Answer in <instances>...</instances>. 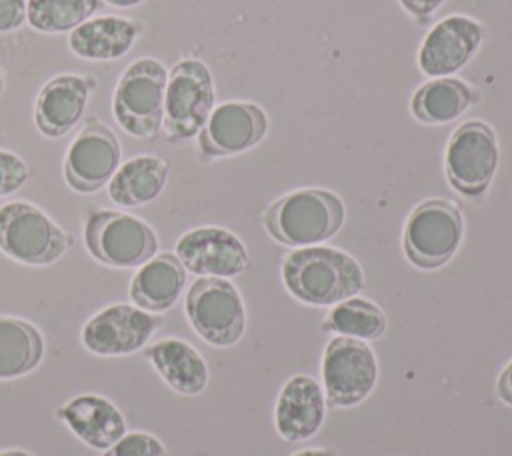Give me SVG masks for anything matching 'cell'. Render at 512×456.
Returning a JSON list of instances; mask_svg holds the SVG:
<instances>
[{
  "label": "cell",
  "instance_id": "cell-1",
  "mask_svg": "<svg viewBox=\"0 0 512 456\" xmlns=\"http://www.w3.org/2000/svg\"><path fill=\"white\" fill-rule=\"evenodd\" d=\"M282 282L304 304L332 306L364 288V272L350 254L338 248L306 246L284 258Z\"/></svg>",
  "mask_w": 512,
  "mask_h": 456
},
{
  "label": "cell",
  "instance_id": "cell-2",
  "mask_svg": "<svg viewBox=\"0 0 512 456\" xmlns=\"http://www.w3.org/2000/svg\"><path fill=\"white\" fill-rule=\"evenodd\" d=\"M342 200L322 188H302L274 200L264 212L268 234L294 248L318 246L332 238L344 224Z\"/></svg>",
  "mask_w": 512,
  "mask_h": 456
},
{
  "label": "cell",
  "instance_id": "cell-3",
  "mask_svg": "<svg viewBox=\"0 0 512 456\" xmlns=\"http://www.w3.org/2000/svg\"><path fill=\"white\" fill-rule=\"evenodd\" d=\"M168 70L156 58H138L120 74L112 114L116 124L134 138H154L162 130Z\"/></svg>",
  "mask_w": 512,
  "mask_h": 456
},
{
  "label": "cell",
  "instance_id": "cell-4",
  "mask_svg": "<svg viewBox=\"0 0 512 456\" xmlns=\"http://www.w3.org/2000/svg\"><path fill=\"white\" fill-rule=\"evenodd\" d=\"M72 242L68 232L30 202L14 200L0 206V250L12 260L46 266L62 258Z\"/></svg>",
  "mask_w": 512,
  "mask_h": 456
},
{
  "label": "cell",
  "instance_id": "cell-5",
  "mask_svg": "<svg viewBox=\"0 0 512 456\" xmlns=\"http://www.w3.org/2000/svg\"><path fill=\"white\" fill-rule=\"evenodd\" d=\"M84 246L92 258L114 268H136L158 252L154 228L118 210H94L84 222Z\"/></svg>",
  "mask_w": 512,
  "mask_h": 456
},
{
  "label": "cell",
  "instance_id": "cell-6",
  "mask_svg": "<svg viewBox=\"0 0 512 456\" xmlns=\"http://www.w3.org/2000/svg\"><path fill=\"white\" fill-rule=\"evenodd\" d=\"M214 110V82L208 66L184 58L172 66L164 92L162 132L170 142L198 136Z\"/></svg>",
  "mask_w": 512,
  "mask_h": 456
},
{
  "label": "cell",
  "instance_id": "cell-7",
  "mask_svg": "<svg viewBox=\"0 0 512 456\" xmlns=\"http://www.w3.org/2000/svg\"><path fill=\"white\" fill-rule=\"evenodd\" d=\"M464 218L456 204L430 198L420 202L408 216L402 234L406 258L422 270L444 266L460 248Z\"/></svg>",
  "mask_w": 512,
  "mask_h": 456
},
{
  "label": "cell",
  "instance_id": "cell-8",
  "mask_svg": "<svg viewBox=\"0 0 512 456\" xmlns=\"http://www.w3.org/2000/svg\"><path fill=\"white\" fill-rule=\"evenodd\" d=\"M184 308L194 332L212 346H232L244 334V302L236 286L226 278L200 276L194 280Z\"/></svg>",
  "mask_w": 512,
  "mask_h": 456
},
{
  "label": "cell",
  "instance_id": "cell-9",
  "mask_svg": "<svg viewBox=\"0 0 512 456\" xmlns=\"http://www.w3.org/2000/svg\"><path fill=\"white\" fill-rule=\"evenodd\" d=\"M498 168V138L482 120H468L452 134L444 150L448 184L462 196H482Z\"/></svg>",
  "mask_w": 512,
  "mask_h": 456
},
{
  "label": "cell",
  "instance_id": "cell-10",
  "mask_svg": "<svg viewBox=\"0 0 512 456\" xmlns=\"http://www.w3.org/2000/svg\"><path fill=\"white\" fill-rule=\"evenodd\" d=\"M378 380V362L366 340L336 336L322 358L326 402L336 408L356 406L368 398Z\"/></svg>",
  "mask_w": 512,
  "mask_h": 456
},
{
  "label": "cell",
  "instance_id": "cell-11",
  "mask_svg": "<svg viewBox=\"0 0 512 456\" xmlns=\"http://www.w3.org/2000/svg\"><path fill=\"white\" fill-rule=\"evenodd\" d=\"M118 136L100 118H86L82 130L70 142L64 156L66 184L78 194L104 188L122 164Z\"/></svg>",
  "mask_w": 512,
  "mask_h": 456
},
{
  "label": "cell",
  "instance_id": "cell-12",
  "mask_svg": "<svg viewBox=\"0 0 512 456\" xmlns=\"http://www.w3.org/2000/svg\"><path fill=\"white\" fill-rule=\"evenodd\" d=\"M160 324V314L146 312L134 304H112L84 324L80 338L92 354L124 356L144 348Z\"/></svg>",
  "mask_w": 512,
  "mask_h": 456
},
{
  "label": "cell",
  "instance_id": "cell-13",
  "mask_svg": "<svg viewBox=\"0 0 512 456\" xmlns=\"http://www.w3.org/2000/svg\"><path fill=\"white\" fill-rule=\"evenodd\" d=\"M268 130L264 110L252 102H224L216 106L198 132L204 158H224L256 146Z\"/></svg>",
  "mask_w": 512,
  "mask_h": 456
},
{
  "label": "cell",
  "instance_id": "cell-14",
  "mask_svg": "<svg viewBox=\"0 0 512 456\" xmlns=\"http://www.w3.org/2000/svg\"><path fill=\"white\" fill-rule=\"evenodd\" d=\"M174 254L186 270L198 276L232 278L248 266V250L242 240L220 226H200L184 232Z\"/></svg>",
  "mask_w": 512,
  "mask_h": 456
},
{
  "label": "cell",
  "instance_id": "cell-15",
  "mask_svg": "<svg viewBox=\"0 0 512 456\" xmlns=\"http://www.w3.org/2000/svg\"><path fill=\"white\" fill-rule=\"evenodd\" d=\"M96 78L88 74H58L44 82L34 102L36 130L46 138L66 136L82 118Z\"/></svg>",
  "mask_w": 512,
  "mask_h": 456
},
{
  "label": "cell",
  "instance_id": "cell-16",
  "mask_svg": "<svg viewBox=\"0 0 512 456\" xmlns=\"http://www.w3.org/2000/svg\"><path fill=\"white\" fill-rule=\"evenodd\" d=\"M482 26L462 14L440 20L424 38L418 50V68L426 76H450L466 66L478 52Z\"/></svg>",
  "mask_w": 512,
  "mask_h": 456
},
{
  "label": "cell",
  "instance_id": "cell-17",
  "mask_svg": "<svg viewBox=\"0 0 512 456\" xmlns=\"http://www.w3.org/2000/svg\"><path fill=\"white\" fill-rule=\"evenodd\" d=\"M326 416V394L322 386L308 374H296L286 380L278 400L274 422L278 434L286 442H302L312 438Z\"/></svg>",
  "mask_w": 512,
  "mask_h": 456
},
{
  "label": "cell",
  "instance_id": "cell-18",
  "mask_svg": "<svg viewBox=\"0 0 512 456\" xmlns=\"http://www.w3.org/2000/svg\"><path fill=\"white\" fill-rule=\"evenodd\" d=\"M142 34V24L124 16H92L68 34V48L82 60L112 62L126 56Z\"/></svg>",
  "mask_w": 512,
  "mask_h": 456
},
{
  "label": "cell",
  "instance_id": "cell-19",
  "mask_svg": "<svg viewBox=\"0 0 512 456\" xmlns=\"http://www.w3.org/2000/svg\"><path fill=\"white\" fill-rule=\"evenodd\" d=\"M58 418L90 448L106 450L126 434L122 412L108 398L80 394L58 408Z\"/></svg>",
  "mask_w": 512,
  "mask_h": 456
},
{
  "label": "cell",
  "instance_id": "cell-20",
  "mask_svg": "<svg viewBox=\"0 0 512 456\" xmlns=\"http://www.w3.org/2000/svg\"><path fill=\"white\" fill-rule=\"evenodd\" d=\"M186 284V268L172 252L154 254L138 266L130 282V300L146 312H164L176 304Z\"/></svg>",
  "mask_w": 512,
  "mask_h": 456
},
{
  "label": "cell",
  "instance_id": "cell-21",
  "mask_svg": "<svg viewBox=\"0 0 512 456\" xmlns=\"http://www.w3.org/2000/svg\"><path fill=\"white\" fill-rule=\"evenodd\" d=\"M144 354L172 390L194 396L206 388L208 366L202 354L188 342L164 338L146 346Z\"/></svg>",
  "mask_w": 512,
  "mask_h": 456
},
{
  "label": "cell",
  "instance_id": "cell-22",
  "mask_svg": "<svg viewBox=\"0 0 512 456\" xmlns=\"http://www.w3.org/2000/svg\"><path fill=\"white\" fill-rule=\"evenodd\" d=\"M168 174L170 168L160 156H132L118 166V170L106 184L108 196L114 204L124 208L144 206L162 194L168 182Z\"/></svg>",
  "mask_w": 512,
  "mask_h": 456
},
{
  "label": "cell",
  "instance_id": "cell-23",
  "mask_svg": "<svg viewBox=\"0 0 512 456\" xmlns=\"http://www.w3.org/2000/svg\"><path fill=\"white\" fill-rule=\"evenodd\" d=\"M476 100L478 92L466 82L458 78H434L414 92L410 110L424 124H446L462 116Z\"/></svg>",
  "mask_w": 512,
  "mask_h": 456
},
{
  "label": "cell",
  "instance_id": "cell-24",
  "mask_svg": "<svg viewBox=\"0 0 512 456\" xmlns=\"http://www.w3.org/2000/svg\"><path fill=\"white\" fill-rule=\"evenodd\" d=\"M44 356V338L28 320L0 316V380L32 372Z\"/></svg>",
  "mask_w": 512,
  "mask_h": 456
},
{
  "label": "cell",
  "instance_id": "cell-25",
  "mask_svg": "<svg viewBox=\"0 0 512 456\" xmlns=\"http://www.w3.org/2000/svg\"><path fill=\"white\" fill-rule=\"evenodd\" d=\"M326 330L358 340H376L386 330V316L372 300L352 296L338 302L326 316Z\"/></svg>",
  "mask_w": 512,
  "mask_h": 456
},
{
  "label": "cell",
  "instance_id": "cell-26",
  "mask_svg": "<svg viewBox=\"0 0 512 456\" xmlns=\"http://www.w3.org/2000/svg\"><path fill=\"white\" fill-rule=\"evenodd\" d=\"M100 0H26V22L42 34L72 32L90 20Z\"/></svg>",
  "mask_w": 512,
  "mask_h": 456
},
{
  "label": "cell",
  "instance_id": "cell-27",
  "mask_svg": "<svg viewBox=\"0 0 512 456\" xmlns=\"http://www.w3.org/2000/svg\"><path fill=\"white\" fill-rule=\"evenodd\" d=\"M102 456H168L164 444L148 432H128L116 440Z\"/></svg>",
  "mask_w": 512,
  "mask_h": 456
},
{
  "label": "cell",
  "instance_id": "cell-28",
  "mask_svg": "<svg viewBox=\"0 0 512 456\" xmlns=\"http://www.w3.org/2000/svg\"><path fill=\"white\" fill-rule=\"evenodd\" d=\"M30 178L28 164L10 150L0 148V198L20 190Z\"/></svg>",
  "mask_w": 512,
  "mask_h": 456
},
{
  "label": "cell",
  "instance_id": "cell-29",
  "mask_svg": "<svg viewBox=\"0 0 512 456\" xmlns=\"http://www.w3.org/2000/svg\"><path fill=\"white\" fill-rule=\"evenodd\" d=\"M26 22V0H0V34L18 30Z\"/></svg>",
  "mask_w": 512,
  "mask_h": 456
},
{
  "label": "cell",
  "instance_id": "cell-30",
  "mask_svg": "<svg viewBox=\"0 0 512 456\" xmlns=\"http://www.w3.org/2000/svg\"><path fill=\"white\" fill-rule=\"evenodd\" d=\"M444 0H400L402 8L408 10L410 14H414L416 18H426L430 16L436 8H440Z\"/></svg>",
  "mask_w": 512,
  "mask_h": 456
},
{
  "label": "cell",
  "instance_id": "cell-31",
  "mask_svg": "<svg viewBox=\"0 0 512 456\" xmlns=\"http://www.w3.org/2000/svg\"><path fill=\"white\" fill-rule=\"evenodd\" d=\"M496 390H498V396L504 404L512 406V360L508 362V366L500 372L498 376V382H496Z\"/></svg>",
  "mask_w": 512,
  "mask_h": 456
},
{
  "label": "cell",
  "instance_id": "cell-32",
  "mask_svg": "<svg viewBox=\"0 0 512 456\" xmlns=\"http://www.w3.org/2000/svg\"><path fill=\"white\" fill-rule=\"evenodd\" d=\"M292 456H336L332 450H326V448H308V450H300Z\"/></svg>",
  "mask_w": 512,
  "mask_h": 456
},
{
  "label": "cell",
  "instance_id": "cell-33",
  "mask_svg": "<svg viewBox=\"0 0 512 456\" xmlns=\"http://www.w3.org/2000/svg\"><path fill=\"white\" fill-rule=\"evenodd\" d=\"M102 2L108 6H114V8H134L146 0H102Z\"/></svg>",
  "mask_w": 512,
  "mask_h": 456
},
{
  "label": "cell",
  "instance_id": "cell-34",
  "mask_svg": "<svg viewBox=\"0 0 512 456\" xmlns=\"http://www.w3.org/2000/svg\"><path fill=\"white\" fill-rule=\"evenodd\" d=\"M0 456H32V454H28L24 450H2Z\"/></svg>",
  "mask_w": 512,
  "mask_h": 456
},
{
  "label": "cell",
  "instance_id": "cell-35",
  "mask_svg": "<svg viewBox=\"0 0 512 456\" xmlns=\"http://www.w3.org/2000/svg\"><path fill=\"white\" fill-rule=\"evenodd\" d=\"M2 90H4V74L0 70V94H2Z\"/></svg>",
  "mask_w": 512,
  "mask_h": 456
}]
</instances>
